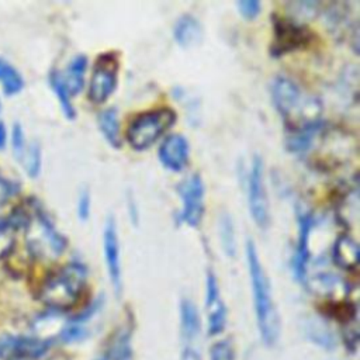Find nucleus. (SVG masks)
Segmentation results:
<instances>
[{"label": "nucleus", "mask_w": 360, "mask_h": 360, "mask_svg": "<svg viewBox=\"0 0 360 360\" xmlns=\"http://www.w3.org/2000/svg\"><path fill=\"white\" fill-rule=\"evenodd\" d=\"M270 97L290 132L302 131L322 122L321 100L288 76L278 75L271 80Z\"/></svg>", "instance_id": "1"}, {"label": "nucleus", "mask_w": 360, "mask_h": 360, "mask_svg": "<svg viewBox=\"0 0 360 360\" xmlns=\"http://www.w3.org/2000/svg\"><path fill=\"white\" fill-rule=\"evenodd\" d=\"M245 255L252 287L256 325L264 345L273 346L280 335V318L273 298L271 283L252 239L246 240Z\"/></svg>", "instance_id": "2"}, {"label": "nucleus", "mask_w": 360, "mask_h": 360, "mask_svg": "<svg viewBox=\"0 0 360 360\" xmlns=\"http://www.w3.org/2000/svg\"><path fill=\"white\" fill-rule=\"evenodd\" d=\"M89 270L82 262H70L52 273L41 285L39 298L52 309L73 307L87 283Z\"/></svg>", "instance_id": "3"}, {"label": "nucleus", "mask_w": 360, "mask_h": 360, "mask_svg": "<svg viewBox=\"0 0 360 360\" xmlns=\"http://www.w3.org/2000/svg\"><path fill=\"white\" fill-rule=\"evenodd\" d=\"M176 121V112L169 107H160L135 115L127 129L125 139L135 150L150 148Z\"/></svg>", "instance_id": "4"}, {"label": "nucleus", "mask_w": 360, "mask_h": 360, "mask_svg": "<svg viewBox=\"0 0 360 360\" xmlns=\"http://www.w3.org/2000/svg\"><path fill=\"white\" fill-rule=\"evenodd\" d=\"M27 248L34 257L55 259L66 249V238L53 226L44 212H37L27 221Z\"/></svg>", "instance_id": "5"}, {"label": "nucleus", "mask_w": 360, "mask_h": 360, "mask_svg": "<svg viewBox=\"0 0 360 360\" xmlns=\"http://www.w3.org/2000/svg\"><path fill=\"white\" fill-rule=\"evenodd\" d=\"M248 207L253 222L260 229H266L270 222V205L264 180V163L259 155L252 158L246 176Z\"/></svg>", "instance_id": "6"}, {"label": "nucleus", "mask_w": 360, "mask_h": 360, "mask_svg": "<svg viewBox=\"0 0 360 360\" xmlns=\"http://www.w3.org/2000/svg\"><path fill=\"white\" fill-rule=\"evenodd\" d=\"M120 60L115 52L97 55L89 82L87 96L94 104H103L114 93L118 83Z\"/></svg>", "instance_id": "7"}, {"label": "nucleus", "mask_w": 360, "mask_h": 360, "mask_svg": "<svg viewBox=\"0 0 360 360\" xmlns=\"http://www.w3.org/2000/svg\"><path fill=\"white\" fill-rule=\"evenodd\" d=\"M181 198V210L177 214L179 224L197 228L202 219L205 210V184L198 173L188 174L179 184Z\"/></svg>", "instance_id": "8"}, {"label": "nucleus", "mask_w": 360, "mask_h": 360, "mask_svg": "<svg viewBox=\"0 0 360 360\" xmlns=\"http://www.w3.org/2000/svg\"><path fill=\"white\" fill-rule=\"evenodd\" d=\"M311 39L309 30L290 17H274L273 20V41L270 52L274 56H281L307 45Z\"/></svg>", "instance_id": "9"}, {"label": "nucleus", "mask_w": 360, "mask_h": 360, "mask_svg": "<svg viewBox=\"0 0 360 360\" xmlns=\"http://www.w3.org/2000/svg\"><path fill=\"white\" fill-rule=\"evenodd\" d=\"M103 252H104V262H105L110 283L115 294L120 295L122 291V262H121L118 228H117L115 218L112 215H110L104 224Z\"/></svg>", "instance_id": "10"}, {"label": "nucleus", "mask_w": 360, "mask_h": 360, "mask_svg": "<svg viewBox=\"0 0 360 360\" xmlns=\"http://www.w3.org/2000/svg\"><path fill=\"white\" fill-rule=\"evenodd\" d=\"M297 221H298V238L295 243V250L291 257V271L297 281H307V269L309 262V239L311 231L314 226V215L304 210L297 208Z\"/></svg>", "instance_id": "11"}, {"label": "nucleus", "mask_w": 360, "mask_h": 360, "mask_svg": "<svg viewBox=\"0 0 360 360\" xmlns=\"http://www.w3.org/2000/svg\"><path fill=\"white\" fill-rule=\"evenodd\" d=\"M205 309L208 335H219L226 326V307L222 301L219 284L212 270L205 276Z\"/></svg>", "instance_id": "12"}, {"label": "nucleus", "mask_w": 360, "mask_h": 360, "mask_svg": "<svg viewBox=\"0 0 360 360\" xmlns=\"http://www.w3.org/2000/svg\"><path fill=\"white\" fill-rule=\"evenodd\" d=\"M159 162L170 172H181L190 159V143L181 134H169L158 149Z\"/></svg>", "instance_id": "13"}, {"label": "nucleus", "mask_w": 360, "mask_h": 360, "mask_svg": "<svg viewBox=\"0 0 360 360\" xmlns=\"http://www.w3.org/2000/svg\"><path fill=\"white\" fill-rule=\"evenodd\" d=\"M179 314H180L181 343L195 345L201 332V321H200V314L195 304L188 298H183L180 301Z\"/></svg>", "instance_id": "14"}, {"label": "nucleus", "mask_w": 360, "mask_h": 360, "mask_svg": "<svg viewBox=\"0 0 360 360\" xmlns=\"http://www.w3.org/2000/svg\"><path fill=\"white\" fill-rule=\"evenodd\" d=\"M173 38L183 48H191L200 44L202 38V27L198 18L190 13L181 14L173 27Z\"/></svg>", "instance_id": "15"}, {"label": "nucleus", "mask_w": 360, "mask_h": 360, "mask_svg": "<svg viewBox=\"0 0 360 360\" xmlns=\"http://www.w3.org/2000/svg\"><path fill=\"white\" fill-rule=\"evenodd\" d=\"M333 263L343 270H353L359 263V245L349 235H340L336 238L332 246Z\"/></svg>", "instance_id": "16"}, {"label": "nucleus", "mask_w": 360, "mask_h": 360, "mask_svg": "<svg viewBox=\"0 0 360 360\" xmlns=\"http://www.w3.org/2000/svg\"><path fill=\"white\" fill-rule=\"evenodd\" d=\"M97 125L103 138L107 141L110 146L115 149L121 148L122 145L121 125H120V118L115 107H108L101 110L97 115Z\"/></svg>", "instance_id": "17"}, {"label": "nucleus", "mask_w": 360, "mask_h": 360, "mask_svg": "<svg viewBox=\"0 0 360 360\" xmlns=\"http://www.w3.org/2000/svg\"><path fill=\"white\" fill-rule=\"evenodd\" d=\"M87 65H89L87 56L83 53H79L70 59V62L66 66V70L60 72L63 83H65L68 91L70 93V96H76L77 93L82 91V89L84 86V76H86Z\"/></svg>", "instance_id": "18"}, {"label": "nucleus", "mask_w": 360, "mask_h": 360, "mask_svg": "<svg viewBox=\"0 0 360 360\" xmlns=\"http://www.w3.org/2000/svg\"><path fill=\"white\" fill-rule=\"evenodd\" d=\"M49 84L53 90L55 96L58 97V101L60 104V108H62L65 117L68 120H73L76 117V110H75V105L72 103V96L66 89V86L63 83V79H62V73L59 70L53 69L49 73Z\"/></svg>", "instance_id": "19"}, {"label": "nucleus", "mask_w": 360, "mask_h": 360, "mask_svg": "<svg viewBox=\"0 0 360 360\" xmlns=\"http://www.w3.org/2000/svg\"><path fill=\"white\" fill-rule=\"evenodd\" d=\"M0 84L7 96L17 94L24 87V79L20 72L3 58H0Z\"/></svg>", "instance_id": "20"}, {"label": "nucleus", "mask_w": 360, "mask_h": 360, "mask_svg": "<svg viewBox=\"0 0 360 360\" xmlns=\"http://www.w3.org/2000/svg\"><path fill=\"white\" fill-rule=\"evenodd\" d=\"M218 233H219V242L224 253L232 257L236 252V236H235L233 221L228 212H222L219 215Z\"/></svg>", "instance_id": "21"}, {"label": "nucleus", "mask_w": 360, "mask_h": 360, "mask_svg": "<svg viewBox=\"0 0 360 360\" xmlns=\"http://www.w3.org/2000/svg\"><path fill=\"white\" fill-rule=\"evenodd\" d=\"M24 162L25 172L30 177H37L41 172V148L37 142L30 143V146L25 149L24 156L21 159Z\"/></svg>", "instance_id": "22"}, {"label": "nucleus", "mask_w": 360, "mask_h": 360, "mask_svg": "<svg viewBox=\"0 0 360 360\" xmlns=\"http://www.w3.org/2000/svg\"><path fill=\"white\" fill-rule=\"evenodd\" d=\"M111 359L112 360H129L131 359L129 330L122 329L112 339V343H111Z\"/></svg>", "instance_id": "23"}, {"label": "nucleus", "mask_w": 360, "mask_h": 360, "mask_svg": "<svg viewBox=\"0 0 360 360\" xmlns=\"http://www.w3.org/2000/svg\"><path fill=\"white\" fill-rule=\"evenodd\" d=\"M308 333L314 342H316L318 345H321L326 349H330L335 346V339H333L332 333L319 322H314V321L309 322Z\"/></svg>", "instance_id": "24"}, {"label": "nucleus", "mask_w": 360, "mask_h": 360, "mask_svg": "<svg viewBox=\"0 0 360 360\" xmlns=\"http://www.w3.org/2000/svg\"><path fill=\"white\" fill-rule=\"evenodd\" d=\"M210 360H235V350L229 340H219L210 349Z\"/></svg>", "instance_id": "25"}, {"label": "nucleus", "mask_w": 360, "mask_h": 360, "mask_svg": "<svg viewBox=\"0 0 360 360\" xmlns=\"http://www.w3.org/2000/svg\"><path fill=\"white\" fill-rule=\"evenodd\" d=\"M87 336V329L82 323L70 322L60 330V339L66 343L83 340Z\"/></svg>", "instance_id": "26"}, {"label": "nucleus", "mask_w": 360, "mask_h": 360, "mask_svg": "<svg viewBox=\"0 0 360 360\" xmlns=\"http://www.w3.org/2000/svg\"><path fill=\"white\" fill-rule=\"evenodd\" d=\"M14 245L13 226L7 224H0V259L6 257Z\"/></svg>", "instance_id": "27"}, {"label": "nucleus", "mask_w": 360, "mask_h": 360, "mask_svg": "<svg viewBox=\"0 0 360 360\" xmlns=\"http://www.w3.org/2000/svg\"><path fill=\"white\" fill-rule=\"evenodd\" d=\"M11 142H13V152H14L15 159H22L27 146H25V136H24L22 127H21L18 122H15V124L13 125Z\"/></svg>", "instance_id": "28"}, {"label": "nucleus", "mask_w": 360, "mask_h": 360, "mask_svg": "<svg viewBox=\"0 0 360 360\" xmlns=\"http://www.w3.org/2000/svg\"><path fill=\"white\" fill-rule=\"evenodd\" d=\"M76 212H77V217L82 221H86L90 217V212H91V195H90L87 188L82 190L80 194L77 195Z\"/></svg>", "instance_id": "29"}, {"label": "nucleus", "mask_w": 360, "mask_h": 360, "mask_svg": "<svg viewBox=\"0 0 360 360\" xmlns=\"http://www.w3.org/2000/svg\"><path fill=\"white\" fill-rule=\"evenodd\" d=\"M236 7L242 17L246 20H252L260 14L262 3L257 0H240L236 3Z\"/></svg>", "instance_id": "30"}, {"label": "nucleus", "mask_w": 360, "mask_h": 360, "mask_svg": "<svg viewBox=\"0 0 360 360\" xmlns=\"http://www.w3.org/2000/svg\"><path fill=\"white\" fill-rule=\"evenodd\" d=\"M14 193H15L14 184L10 183L8 180L0 177V207H3V205L10 200V197H11Z\"/></svg>", "instance_id": "31"}, {"label": "nucleus", "mask_w": 360, "mask_h": 360, "mask_svg": "<svg viewBox=\"0 0 360 360\" xmlns=\"http://www.w3.org/2000/svg\"><path fill=\"white\" fill-rule=\"evenodd\" d=\"M181 360H201L200 350L195 345H183L181 347Z\"/></svg>", "instance_id": "32"}, {"label": "nucleus", "mask_w": 360, "mask_h": 360, "mask_svg": "<svg viewBox=\"0 0 360 360\" xmlns=\"http://www.w3.org/2000/svg\"><path fill=\"white\" fill-rule=\"evenodd\" d=\"M6 141H7V131L3 122H0V150L6 146Z\"/></svg>", "instance_id": "33"}, {"label": "nucleus", "mask_w": 360, "mask_h": 360, "mask_svg": "<svg viewBox=\"0 0 360 360\" xmlns=\"http://www.w3.org/2000/svg\"><path fill=\"white\" fill-rule=\"evenodd\" d=\"M6 359H7V354L0 350V360H6Z\"/></svg>", "instance_id": "34"}, {"label": "nucleus", "mask_w": 360, "mask_h": 360, "mask_svg": "<svg viewBox=\"0 0 360 360\" xmlns=\"http://www.w3.org/2000/svg\"><path fill=\"white\" fill-rule=\"evenodd\" d=\"M96 360H107L105 357H100V359H96Z\"/></svg>", "instance_id": "35"}, {"label": "nucleus", "mask_w": 360, "mask_h": 360, "mask_svg": "<svg viewBox=\"0 0 360 360\" xmlns=\"http://www.w3.org/2000/svg\"><path fill=\"white\" fill-rule=\"evenodd\" d=\"M0 110H1V103H0Z\"/></svg>", "instance_id": "36"}]
</instances>
